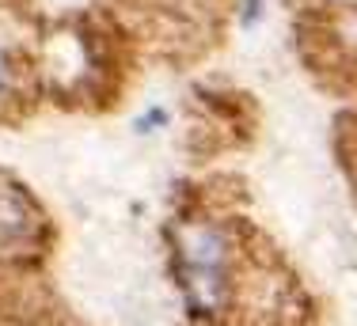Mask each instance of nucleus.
Listing matches in <instances>:
<instances>
[{
	"mask_svg": "<svg viewBox=\"0 0 357 326\" xmlns=\"http://www.w3.org/2000/svg\"><path fill=\"white\" fill-rule=\"evenodd\" d=\"M175 277L194 323H220L240 304V239L225 220L202 217L175 228Z\"/></svg>",
	"mask_w": 357,
	"mask_h": 326,
	"instance_id": "obj_1",
	"label": "nucleus"
},
{
	"mask_svg": "<svg viewBox=\"0 0 357 326\" xmlns=\"http://www.w3.org/2000/svg\"><path fill=\"white\" fill-rule=\"evenodd\" d=\"M38 231H42V217H38L35 201L15 183L0 178V247L4 251H20Z\"/></svg>",
	"mask_w": 357,
	"mask_h": 326,
	"instance_id": "obj_2",
	"label": "nucleus"
},
{
	"mask_svg": "<svg viewBox=\"0 0 357 326\" xmlns=\"http://www.w3.org/2000/svg\"><path fill=\"white\" fill-rule=\"evenodd\" d=\"M20 91V65H15V54L8 46H0V107L8 99H15Z\"/></svg>",
	"mask_w": 357,
	"mask_h": 326,
	"instance_id": "obj_3",
	"label": "nucleus"
},
{
	"mask_svg": "<svg viewBox=\"0 0 357 326\" xmlns=\"http://www.w3.org/2000/svg\"><path fill=\"white\" fill-rule=\"evenodd\" d=\"M167 122H172V114H167L164 107H149L137 122H133V130L137 133H160V130H167Z\"/></svg>",
	"mask_w": 357,
	"mask_h": 326,
	"instance_id": "obj_4",
	"label": "nucleus"
},
{
	"mask_svg": "<svg viewBox=\"0 0 357 326\" xmlns=\"http://www.w3.org/2000/svg\"><path fill=\"white\" fill-rule=\"evenodd\" d=\"M262 20V0H240V23L243 27H255Z\"/></svg>",
	"mask_w": 357,
	"mask_h": 326,
	"instance_id": "obj_5",
	"label": "nucleus"
}]
</instances>
